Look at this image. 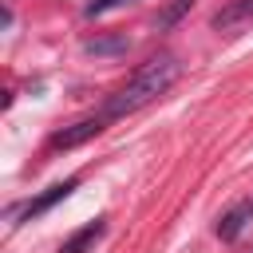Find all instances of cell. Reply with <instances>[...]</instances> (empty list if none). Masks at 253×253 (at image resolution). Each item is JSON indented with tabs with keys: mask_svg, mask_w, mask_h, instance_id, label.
<instances>
[{
	"mask_svg": "<svg viewBox=\"0 0 253 253\" xmlns=\"http://www.w3.org/2000/svg\"><path fill=\"white\" fill-rule=\"evenodd\" d=\"M178 75H182V63L170 55V51H162V55H150L115 95H107V103H103V115L107 119H123V115H134V111H142L146 103H154L158 95H166L174 83H178Z\"/></svg>",
	"mask_w": 253,
	"mask_h": 253,
	"instance_id": "6da1fadb",
	"label": "cell"
},
{
	"mask_svg": "<svg viewBox=\"0 0 253 253\" xmlns=\"http://www.w3.org/2000/svg\"><path fill=\"white\" fill-rule=\"evenodd\" d=\"M103 126H107V115H103V111H99V115H91V119H79V123H71V126H63V130H55V134H51V150L83 146L87 138L103 134Z\"/></svg>",
	"mask_w": 253,
	"mask_h": 253,
	"instance_id": "7a4b0ae2",
	"label": "cell"
},
{
	"mask_svg": "<svg viewBox=\"0 0 253 253\" xmlns=\"http://www.w3.org/2000/svg\"><path fill=\"white\" fill-rule=\"evenodd\" d=\"M75 186H79V178H63V182H55V186H47V190H43L36 202H28L24 210H12V217H24V221H32V217H43V213H47L55 202H63V198H67Z\"/></svg>",
	"mask_w": 253,
	"mask_h": 253,
	"instance_id": "3957f363",
	"label": "cell"
},
{
	"mask_svg": "<svg viewBox=\"0 0 253 253\" xmlns=\"http://www.w3.org/2000/svg\"><path fill=\"white\" fill-rule=\"evenodd\" d=\"M249 217H253V198H241L233 210L221 213V221H217V237H221V241H237L241 229L249 225Z\"/></svg>",
	"mask_w": 253,
	"mask_h": 253,
	"instance_id": "277c9868",
	"label": "cell"
},
{
	"mask_svg": "<svg viewBox=\"0 0 253 253\" xmlns=\"http://www.w3.org/2000/svg\"><path fill=\"white\" fill-rule=\"evenodd\" d=\"M210 24H213L217 32H237V28H245V24H253V0H233V4H225V8H217Z\"/></svg>",
	"mask_w": 253,
	"mask_h": 253,
	"instance_id": "5b68a950",
	"label": "cell"
},
{
	"mask_svg": "<svg viewBox=\"0 0 253 253\" xmlns=\"http://www.w3.org/2000/svg\"><path fill=\"white\" fill-rule=\"evenodd\" d=\"M103 233H107V217H95V221H87L83 229H75V233L59 245V253H87V245H95Z\"/></svg>",
	"mask_w": 253,
	"mask_h": 253,
	"instance_id": "8992f818",
	"label": "cell"
},
{
	"mask_svg": "<svg viewBox=\"0 0 253 253\" xmlns=\"http://www.w3.org/2000/svg\"><path fill=\"white\" fill-rule=\"evenodd\" d=\"M126 47H130V40H126L123 32H115V36H95V40L83 43L87 55H123Z\"/></svg>",
	"mask_w": 253,
	"mask_h": 253,
	"instance_id": "52a82bcc",
	"label": "cell"
},
{
	"mask_svg": "<svg viewBox=\"0 0 253 253\" xmlns=\"http://www.w3.org/2000/svg\"><path fill=\"white\" fill-rule=\"evenodd\" d=\"M190 8H194V0H170L166 8H158V16H154V28H158V32L174 28V24H178V20H182Z\"/></svg>",
	"mask_w": 253,
	"mask_h": 253,
	"instance_id": "ba28073f",
	"label": "cell"
},
{
	"mask_svg": "<svg viewBox=\"0 0 253 253\" xmlns=\"http://www.w3.org/2000/svg\"><path fill=\"white\" fill-rule=\"evenodd\" d=\"M126 4H134V0H87V4H83V16H87V20H95V16L115 12V8H126Z\"/></svg>",
	"mask_w": 253,
	"mask_h": 253,
	"instance_id": "9c48e42d",
	"label": "cell"
}]
</instances>
